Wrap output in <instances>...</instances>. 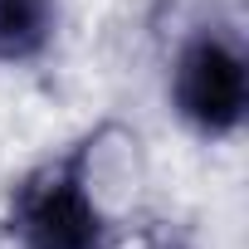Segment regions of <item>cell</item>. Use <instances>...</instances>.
<instances>
[{"label":"cell","instance_id":"1","mask_svg":"<svg viewBox=\"0 0 249 249\" xmlns=\"http://www.w3.org/2000/svg\"><path fill=\"white\" fill-rule=\"evenodd\" d=\"M112 122L64 142L44 161H35L5 205L10 249H117L122 225L107 196V157H112Z\"/></svg>","mask_w":249,"mask_h":249},{"label":"cell","instance_id":"2","mask_svg":"<svg viewBox=\"0 0 249 249\" xmlns=\"http://www.w3.org/2000/svg\"><path fill=\"white\" fill-rule=\"evenodd\" d=\"M171 107L186 127L205 142H230L249 112V59L239 25H191L171 59Z\"/></svg>","mask_w":249,"mask_h":249},{"label":"cell","instance_id":"3","mask_svg":"<svg viewBox=\"0 0 249 249\" xmlns=\"http://www.w3.org/2000/svg\"><path fill=\"white\" fill-rule=\"evenodd\" d=\"M59 0H0V69H30L54 49Z\"/></svg>","mask_w":249,"mask_h":249},{"label":"cell","instance_id":"4","mask_svg":"<svg viewBox=\"0 0 249 249\" xmlns=\"http://www.w3.org/2000/svg\"><path fill=\"white\" fill-rule=\"evenodd\" d=\"M171 249H176V244H171Z\"/></svg>","mask_w":249,"mask_h":249}]
</instances>
